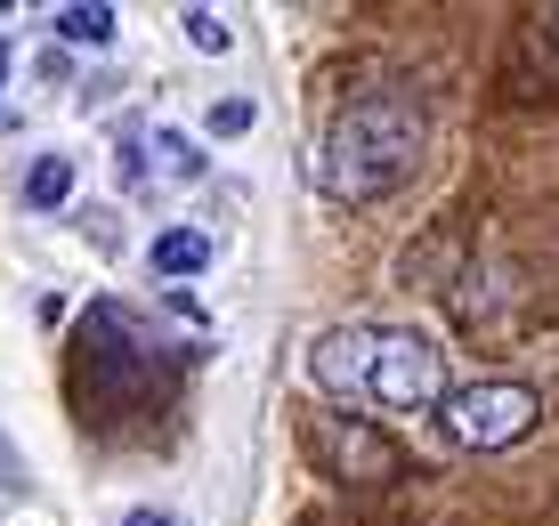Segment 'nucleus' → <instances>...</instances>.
I'll use <instances>...</instances> for the list:
<instances>
[{"instance_id":"9d476101","label":"nucleus","mask_w":559,"mask_h":526,"mask_svg":"<svg viewBox=\"0 0 559 526\" xmlns=\"http://www.w3.org/2000/svg\"><path fill=\"white\" fill-rule=\"evenodd\" d=\"M252 130V97H219L211 106V139H243Z\"/></svg>"},{"instance_id":"423d86ee","label":"nucleus","mask_w":559,"mask_h":526,"mask_svg":"<svg viewBox=\"0 0 559 526\" xmlns=\"http://www.w3.org/2000/svg\"><path fill=\"white\" fill-rule=\"evenodd\" d=\"M154 267H163V276H203V267H211V236H195V227H163V236H154Z\"/></svg>"},{"instance_id":"f8f14e48","label":"nucleus","mask_w":559,"mask_h":526,"mask_svg":"<svg viewBox=\"0 0 559 526\" xmlns=\"http://www.w3.org/2000/svg\"><path fill=\"white\" fill-rule=\"evenodd\" d=\"M0 82H9V33H0Z\"/></svg>"},{"instance_id":"6e6552de","label":"nucleus","mask_w":559,"mask_h":526,"mask_svg":"<svg viewBox=\"0 0 559 526\" xmlns=\"http://www.w3.org/2000/svg\"><path fill=\"white\" fill-rule=\"evenodd\" d=\"M57 33L82 49H106L114 41V9H98V0H73V9H57Z\"/></svg>"},{"instance_id":"0eeeda50","label":"nucleus","mask_w":559,"mask_h":526,"mask_svg":"<svg viewBox=\"0 0 559 526\" xmlns=\"http://www.w3.org/2000/svg\"><path fill=\"white\" fill-rule=\"evenodd\" d=\"M66 194H73V163H66V154H41V163L25 170V203L33 211H57Z\"/></svg>"},{"instance_id":"39448f33","label":"nucleus","mask_w":559,"mask_h":526,"mask_svg":"<svg viewBox=\"0 0 559 526\" xmlns=\"http://www.w3.org/2000/svg\"><path fill=\"white\" fill-rule=\"evenodd\" d=\"M324 454H333L349 478H381V470H390V445L365 438V430H349V421H333V430H324Z\"/></svg>"},{"instance_id":"7ed1b4c3","label":"nucleus","mask_w":559,"mask_h":526,"mask_svg":"<svg viewBox=\"0 0 559 526\" xmlns=\"http://www.w3.org/2000/svg\"><path fill=\"white\" fill-rule=\"evenodd\" d=\"M544 421V405H535L527 381H478V388H447V405H438V430L454 445H471V454H503L519 445Z\"/></svg>"},{"instance_id":"20e7f679","label":"nucleus","mask_w":559,"mask_h":526,"mask_svg":"<svg viewBox=\"0 0 559 526\" xmlns=\"http://www.w3.org/2000/svg\"><path fill=\"white\" fill-rule=\"evenodd\" d=\"M203 170L211 163L187 130H130L122 139V194H139V203H163V194L195 187Z\"/></svg>"},{"instance_id":"9b49d317","label":"nucleus","mask_w":559,"mask_h":526,"mask_svg":"<svg viewBox=\"0 0 559 526\" xmlns=\"http://www.w3.org/2000/svg\"><path fill=\"white\" fill-rule=\"evenodd\" d=\"M122 526H170V518H163V511H130Z\"/></svg>"},{"instance_id":"1a4fd4ad","label":"nucleus","mask_w":559,"mask_h":526,"mask_svg":"<svg viewBox=\"0 0 559 526\" xmlns=\"http://www.w3.org/2000/svg\"><path fill=\"white\" fill-rule=\"evenodd\" d=\"M179 25H187V41H195L203 57H227V25H219V16H211V9H187Z\"/></svg>"},{"instance_id":"f257e3e1","label":"nucleus","mask_w":559,"mask_h":526,"mask_svg":"<svg viewBox=\"0 0 559 526\" xmlns=\"http://www.w3.org/2000/svg\"><path fill=\"white\" fill-rule=\"evenodd\" d=\"M308 388L357 414H438L447 405V357L406 324H341L308 348Z\"/></svg>"},{"instance_id":"f03ea898","label":"nucleus","mask_w":559,"mask_h":526,"mask_svg":"<svg viewBox=\"0 0 559 526\" xmlns=\"http://www.w3.org/2000/svg\"><path fill=\"white\" fill-rule=\"evenodd\" d=\"M421 146H430V113H421V97L406 89H373V97H349V106L333 113V130L317 139V163H308V179L317 194H333V203H381L390 187L414 179Z\"/></svg>"}]
</instances>
